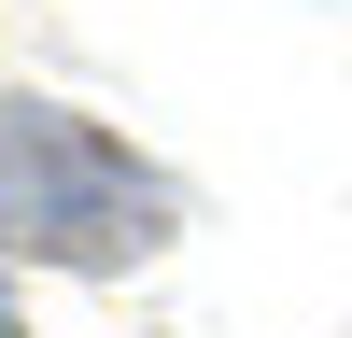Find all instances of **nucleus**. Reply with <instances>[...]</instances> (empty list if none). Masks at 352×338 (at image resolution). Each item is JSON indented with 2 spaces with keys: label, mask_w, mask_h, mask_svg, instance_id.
I'll return each instance as SVG.
<instances>
[{
  "label": "nucleus",
  "mask_w": 352,
  "mask_h": 338,
  "mask_svg": "<svg viewBox=\"0 0 352 338\" xmlns=\"http://www.w3.org/2000/svg\"><path fill=\"white\" fill-rule=\"evenodd\" d=\"M155 240H169V183L113 127H85V113H56V99H0V254L141 268Z\"/></svg>",
  "instance_id": "1"
},
{
  "label": "nucleus",
  "mask_w": 352,
  "mask_h": 338,
  "mask_svg": "<svg viewBox=\"0 0 352 338\" xmlns=\"http://www.w3.org/2000/svg\"><path fill=\"white\" fill-rule=\"evenodd\" d=\"M0 338H28V324H14V310H0Z\"/></svg>",
  "instance_id": "2"
}]
</instances>
